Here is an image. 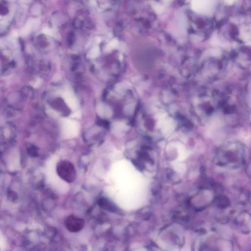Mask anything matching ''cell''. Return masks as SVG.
<instances>
[{"label":"cell","instance_id":"cell-1","mask_svg":"<svg viewBox=\"0 0 251 251\" xmlns=\"http://www.w3.org/2000/svg\"><path fill=\"white\" fill-rule=\"evenodd\" d=\"M57 172L59 176L67 183H73L77 176L74 165L67 160H63L59 162L57 165Z\"/></svg>","mask_w":251,"mask_h":251},{"label":"cell","instance_id":"cell-2","mask_svg":"<svg viewBox=\"0 0 251 251\" xmlns=\"http://www.w3.org/2000/svg\"><path fill=\"white\" fill-rule=\"evenodd\" d=\"M217 4V0H191V8L194 12L202 15L212 14Z\"/></svg>","mask_w":251,"mask_h":251},{"label":"cell","instance_id":"cell-3","mask_svg":"<svg viewBox=\"0 0 251 251\" xmlns=\"http://www.w3.org/2000/svg\"><path fill=\"white\" fill-rule=\"evenodd\" d=\"M65 226L69 232L77 233L83 228L85 221L83 219L74 215H70L65 220Z\"/></svg>","mask_w":251,"mask_h":251},{"label":"cell","instance_id":"cell-4","mask_svg":"<svg viewBox=\"0 0 251 251\" xmlns=\"http://www.w3.org/2000/svg\"><path fill=\"white\" fill-rule=\"evenodd\" d=\"M98 205L101 207H103V209H106V210H110L111 211L114 210V207L112 205V204L106 199H100L98 202Z\"/></svg>","mask_w":251,"mask_h":251},{"label":"cell","instance_id":"cell-5","mask_svg":"<svg viewBox=\"0 0 251 251\" xmlns=\"http://www.w3.org/2000/svg\"><path fill=\"white\" fill-rule=\"evenodd\" d=\"M235 1H236V0H225V1L227 3L230 4V5L233 3L235 2Z\"/></svg>","mask_w":251,"mask_h":251}]
</instances>
